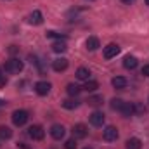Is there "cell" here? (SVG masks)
<instances>
[{"instance_id": "16", "label": "cell", "mask_w": 149, "mask_h": 149, "mask_svg": "<svg viewBox=\"0 0 149 149\" xmlns=\"http://www.w3.org/2000/svg\"><path fill=\"white\" fill-rule=\"evenodd\" d=\"M76 78L81 80V81H87V80L90 78V71H88L87 68H78V70H76Z\"/></svg>"}, {"instance_id": "6", "label": "cell", "mask_w": 149, "mask_h": 149, "mask_svg": "<svg viewBox=\"0 0 149 149\" xmlns=\"http://www.w3.org/2000/svg\"><path fill=\"white\" fill-rule=\"evenodd\" d=\"M102 139H104V141H108V142L116 141V139H118V130H116L114 127H106V128H104V132H102Z\"/></svg>"}, {"instance_id": "32", "label": "cell", "mask_w": 149, "mask_h": 149, "mask_svg": "<svg viewBox=\"0 0 149 149\" xmlns=\"http://www.w3.org/2000/svg\"><path fill=\"white\" fill-rule=\"evenodd\" d=\"M121 2H123V3H128V5H130V3H134L135 0H121Z\"/></svg>"}, {"instance_id": "12", "label": "cell", "mask_w": 149, "mask_h": 149, "mask_svg": "<svg viewBox=\"0 0 149 149\" xmlns=\"http://www.w3.org/2000/svg\"><path fill=\"white\" fill-rule=\"evenodd\" d=\"M85 45H87V49H88V50H97V49L101 47L99 38H97V37H88V38H87V42H85Z\"/></svg>"}, {"instance_id": "23", "label": "cell", "mask_w": 149, "mask_h": 149, "mask_svg": "<svg viewBox=\"0 0 149 149\" xmlns=\"http://www.w3.org/2000/svg\"><path fill=\"white\" fill-rule=\"evenodd\" d=\"M83 88H85V90H88V92H94V90H97V88H99V83H97V81H94V80H87Z\"/></svg>"}, {"instance_id": "13", "label": "cell", "mask_w": 149, "mask_h": 149, "mask_svg": "<svg viewBox=\"0 0 149 149\" xmlns=\"http://www.w3.org/2000/svg\"><path fill=\"white\" fill-rule=\"evenodd\" d=\"M111 83H113V87H114V88H125L128 81H127V78H125V76H114V78L111 80Z\"/></svg>"}, {"instance_id": "35", "label": "cell", "mask_w": 149, "mask_h": 149, "mask_svg": "<svg viewBox=\"0 0 149 149\" xmlns=\"http://www.w3.org/2000/svg\"><path fill=\"white\" fill-rule=\"evenodd\" d=\"M83 149H92V148H83Z\"/></svg>"}, {"instance_id": "15", "label": "cell", "mask_w": 149, "mask_h": 149, "mask_svg": "<svg viewBox=\"0 0 149 149\" xmlns=\"http://www.w3.org/2000/svg\"><path fill=\"white\" fill-rule=\"evenodd\" d=\"M66 49H68V47H66L64 40H57V42H54V43H52V50H54V52H57V54H63Z\"/></svg>"}, {"instance_id": "29", "label": "cell", "mask_w": 149, "mask_h": 149, "mask_svg": "<svg viewBox=\"0 0 149 149\" xmlns=\"http://www.w3.org/2000/svg\"><path fill=\"white\" fill-rule=\"evenodd\" d=\"M17 50H19V49H17V45H10V49H9V52H10V54H16Z\"/></svg>"}, {"instance_id": "17", "label": "cell", "mask_w": 149, "mask_h": 149, "mask_svg": "<svg viewBox=\"0 0 149 149\" xmlns=\"http://www.w3.org/2000/svg\"><path fill=\"white\" fill-rule=\"evenodd\" d=\"M125 148L127 149H141V141L137 139V137H132V139H128L127 142H125Z\"/></svg>"}, {"instance_id": "1", "label": "cell", "mask_w": 149, "mask_h": 149, "mask_svg": "<svg viewBox=\"0 0 149 149\" xmlns=\"http://www.w3.org/2000/svg\"><path fill=\"white\" fill-rule=\"evenodd\" d=\"M5 71L10 74H17L23 71V63L19 61V59H16V57H12V59H9L7 63H5Z\"/></svg>"}, {"instance_id": "30", "label": "cell", "mask_w": 149, "mask_h": 149, "mask_svg": "<svg viewBox=\"0 0 149 149\" xmlns=\"http://www.w3.org/2000/svg\"><path fill=\"white\" fill-rule=\"evenodd\" d=\"M17 148H21V149H28V146H26L24 142H19V144H17Z\"/></svg>"}, {"instance_id": "3", "label": "cell", "mask_w": 149, "mask_h": 149, "mask_svg": "<svg viewBox=\"0 0 149 149\" xmlns=\"http://www.w3.org/2000/svg\"><path fill=\"white\" fill-rule=\"evenodd\" d=\"M28 135H30V139H33V141H42V139L45 137V130H43L40 125H33V127L28 128Z\"/></svg>"}, {"instance_id": "9", "label": "cell", "mask_w": 149, "mask_h": 149, "mask_svg": "<svg viewBox=\"0 0 149 149\" xmlns=\"http://www.w3.org/2000/svg\"><path fill=\"white\" fill-rule=\"evenodd\" d=\"M35 92L38 95H47L50 92V83L49 81H37L35 83Z\"/></svg>"}, {"instance_id": "18", "label": "cell", "mask_w": 149, "mask_h": 149, "mask_svg": "<svg viewBox=\"0 0 149 149\" xmlns=\"http://www.w3.org/2000/svg\"><path fill=\"white\" fill-rule=\"evenodd\" d=\"M78 106H80V101L78 99H66V101H63V108L64 109H74Z\"/></svg>"}, {"instance_id": "20", "label": "cell", "mask_w": 149, "mask_h": 149, "mask_svg": "<svg viewBox=\"0 0 149 149\" xmlns=\"http://www.w3.org/2000/svg\"><path fill=\"white\" fill-rule=\"evenodd\" d=\"M12 137V130L9 127H0V141H7Z\"/></svg>"}, {"instance_id": "4", "label": "cell", "mask_w": 149, "mask_h": 149, "mask_svg": "<svg viewBox=\"0 0 149 149\" xmlns=\"http://www.w3.org/2000/svg\"><path fill=\"white\" fill-rule=\"evenodd\" d=\"M88 120H90V123H92L94 127H102L106 116H104V113H101V111H94L90 116H88Z\"/></svg>"}, {"instance_id": "24", "label": "cell", "mask_w": 149, "mask_h": 149, "mask_svg": "<svg viewBox=\"0 0 149 149\" xmlns=\"http://www.w3.org/2000/svg\"><path fill=\"white\" fill-rule=\"evenodd\" d=\"M123 104H125V101H121V99H111V102H109L111 109H114V111H120L123 108Z\"/></svg>"}, {"instance_id": "33", "label": "cell", "mask_w": 149, "mask_h": 149, "mask_svg": "<svg viewBox=\"0 0 149 149\" xmlns=\"http://www.w3.org/2000/svg\"><path fill=\"white\" fill-rule=\"evenodd\" d=\"M2 106H5V101H2V99H0V108H2Z\"/></svg>"}, {"instance_id": "7", "label": "cell", "mask_w": 149, "mask_h": 149, "mask_svg": "<svg viewBox=\"0 0 149 149\" xmlns=\"http://www.w3.org/2000/svg\"><path fill=\"white\" fill-rule=\"evenodd\" d=\"M64 134H66V130H64L63 125H52V127H50V135H52V139L61 141V139L64 137Z\"/></svg>"}, {"instance_id": "21", "label": "cell", "mask_w": 149, "mask_h": 149, "mask_svg": "<svg viewBox=\"0 0 149 149\" xmlns=\"http://www.w3.org/2000/svg\"><path fill=\"white\" fill-rule=\"evenodd\" d=\"M87 102H88V106H101L102 104V95H92V97L87 99Z\"/></svg>"}, {"instance_id": "31", "label": "cell", "mask_w": 149, "mask_h": 149, "mask_svg": "<svg viewBox=\"0 0 149 149\" xmlns=\"http://www.w3.org/2000/svg\"><path fill=\"white\" fill-rule=\"evenodd\" d=\"M5 83V80H3V76H2V70H0V85H3Z\"/></svg>"}, {"instance_id": "25", "label": "cell", "mask_w": 149, "mask_h": 149, "mask_svg": "<svg viewBox=\"0 0 149 149\" xmlns=\"http://www.w3.org/2000/svg\"><path fill=\"white\" fill-rule=\"evenodd\" d=\"M45 35H47V38H57V40H66V35H61V33H56V31H47Z\"/></svg>"}, {"instance_id": "5", "label": "cell", "mask_w": 149, "mask_h": 149, "mask_svg": "<svg viewBox=\"0 0 149 149\" xmlns=\"http://www.w3.org/2000/svg\"><path fill=\"white\" fill-rule=\"evenodd\" d=\"M73 135H74V139H85L88 135V128L83 123H76L73 127Z\"/></svg>"}, {"instance_id": "10", "label": "cell", "mask_w": 149, "mask_h": 149, "mask_svg": "<svg viewBox=\"0 0 149 149\" xmlns=\"http://www.w3.org/2000/svg\"><path fill=\"white\" fill-rule=\"evenodd\" d=\"M68 59H64V57H59V59H56L54 63H52V68H54V71H57V73H61V71H64L66 68H68Z\"/></svg>"}, {"instance_id": "14", "label": "cell", "mask_w": 149, "mask_h": 149, "mask_svg": "<svg viewBox=\"0 0 149 149\" xmlns=\"http://www.w3.org/2000/svg\"><path fill=\"white\" fill-rule=\"evenodd\" d=\"M30 23H31V24H42V23H43V16H42L40 10H33V12H31Z\"/></svg>"}, {"instance_id": "27", "label": "cell", "mask_w": 149, "mask_h": 149, "mask_svg": "<svg viewBox=\"0 0 149 149\" xmlns=\"http://www.w3.org/2000/svg\"><path fill=\"white\" fill-rule=\"evenodd\" d=\"M64 149H76V141L74 139H70L64 142Z\"/></svg>"}, {"instance_id": "34", "label": "cell", "mask_w": 149, "mask_h": 149, "mask_svg": "<svg viewBox=\"0 0 149 149\" xmlns=\"http://www.w3.org/2000/svg\"><path fill=\"white\" fill-rule=\"evenodd\" d=\"M146 3H148V5H149V0H146Z\"/></svg>"}, {"instance_id": "2", "label": "cell", "mask_w": 149, "mask_h": 149, "mask_svg": "<svg viewBox=\"0 0 149 149\" xmlns=\"http://www.w3.org/2000/svg\"><path fill=\"white\" fill-rule=\"evenodd\" d=\"M28 120H30V114H28V111H24V109H16V111L12 113V123L16 127H23Z\"/></svg>"}, {"instance_id": "26", "label": "cell", "mask_w": 149, "mask_h": 149, "mask_svg": "<svg viewBox=\"0 0 149 149\" xmlns=\"http://www.w3.org/2000/svg\"><path fill=\"white\" fill-rule=\"evenodd\" d=\"M134 113H137V114H144V113H146V108H144L141 102H134Z\"/></svg>"}, {"instance_id": "28", "label": "cell", "mask_w": 149, "mask_h": 149, "mask_svg": "<svg viewBox=\"0 0 149 149\" xmlns=\"http://www.w3.org/2000/svg\"><path fill=\"white\" fill-rule=\"evenodd\" d=\"M142 74H144V76H149V64H146V66L142 68Z\"/></svg>"}, {"instance_id": "8", "label": "cell", "mask_w": 149, "mask_h": 149, "mask_svg": "<svg viewBox=\"0 0 149 149\" xmlns=\"http://www.w3.org/2000/svg\"><path fill=\"white\" fill-rule=\"evenodd\" d=\"M118 52H120V47H118L116 43H109V45L104 47V57H106V59H113V57H116Z\"/></svg>"}, {"instance_id": "19", "label": "cell", "mask_w": 149, "mask_h": 149, "mask_svg": "<svg viewBox=\"0 0 149 149\" xmlns=\"http://www.w3.org/2000/svg\"><path fill=\"white\" fill-rule=\"evenodd\" d=\"M120 113H121L123 116H127V118H128V116H132V114H134V104H132V102H125V104H123V108L120 109Z\"/></svg>"}, {"instance_id": "11", "label": "cell", "mask_w": 149, "mask_h": 149, "mask_svg": "<svg viewBox=\"0 0 149 149\" xmlns=\"http://www.w3.org/2000/svg\"><path fill=\"white\" fill-rule=\"evenodd\" d=\"M137 64H139L137 57H134V56H125V59H123V66H125L127 70H135Z\"/></svg>"}, {"instance_id": "22", "label": "cell", "mask_w": 149, "mask_h": 149, "mask_svg": "<svg viewBox=\"0 0 149 149\" xmlns=\"http://www.w3.org/2000/svg\"><path fill=\"white\" fill-rule=\"evenodd\" d=\"M81 88H83V87H78V85H74V83H70V85L66 87V90H68L70 95H78V94L81 92Z\"/></svg>"}]
</instances>
